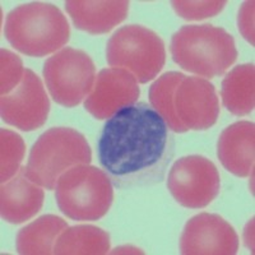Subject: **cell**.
<instances>
[{
	"label": "cell",
	"mask_w": 255,
	"mask_h": 255,
	"mask_svg": "<svg viewBox=\"0 0 255 255\" xmlns=\"http://www.w3.org/2000/svg\"><path fill=\"white\" fill-rule=\"evenodd\" d=\"M68 227L63 218L54 215L41 216L20 229L15 238V248L22 255L54 254V245L61 232Z\"/></svg>",
	"instance_id": "cell-17"
},
{
	"label": "cell",
	"mask_w": 255,
	"mask_h": 255,
	"mask_svg": "<svg viewBox=\"0 0 255 255\" xmlns=\"http://www.w3.org/2000/svg\"><path fill=\"white\" fill-rule=\"evenodd\" d=\"M170 51L181 69L206 78L225 74L238 59L234 37L213 24L183 26L172 36Z\"/></svg>",
	"instance_id": "cell-2"
},
{
	"label": "cell",
	"mask_w": 255,
	"mask_h": 255,
	"mask_svg": "<svg viewBox=\"0 0 255 255\" xmlns=\"http://www.w3.org/2000/svg\"><path fill=\"white\" fill-rule=\"evenodd\" d=\"M222 104L235 116L249 115L255 105V69L253 64L238 65L222 81Z\"/></svg>",
	"instance_id": "cell-16"
},
{
	"label": "cell",
	"mask_w": 255,
	"mask_h": 255,
	"mask_svg": "<svg viewBox=\"0 0 255 255\" xmlns=\"http://www.w3.org/2000/svg\"><path fill=\"white\" fill-rule=\"evenodd\" d=\"M139 95L138 81L129 70L106 68L96 77L92 92L84 100V109L95 119H110L118 111L135 104Z\"/></svg>",
	"instance_id": "cell-11"
},
{
	"label": "cell",
	"mask_w": 255,
	"mask_h": 255,
	"mask_svg": "<svg viewBox=\"0 0 255 255\" xmlns=\"http://www.w3.org/2000/svg\"><path fill=\"white\" fill-rule=\"evenodd\" d=\"M239 236L234 227L215 213L191 217L180 236V253L184 255H235Z\"/></svg>",
	"instance_id": "cell-10"
},
{
	"label": "cell",
	"mask_w": 255,
	"mask_h": 255,
	"mask_svg": "<svg viewBox=\"0 0 255 255\" xmlns=\"http://www.w3.org/2000/svg\"><path fill=\"white\" fill-rule=\"evenodd\" d=\"M92 151L83 134L65 127L51 128L32 145L26 175L37 185L52 190L59 177L74 166L90 165Z\"/></svg>",
	"instance_id": "cell-4"
},
{
	"label": "cell",
	"mask_w": 255,
	"mask_h": 255,
	"mask_svg": "<svg viewBox=\"0 0 255 255\" xmlns=\"http://www.w3.org/2000/svg\"><path fill=\"white\" fill-rule=\"evenodd\" d=\"M174 156V135L161 115L145 102L118 111L100 135V165L119 189L161 183Z\"/></svg>",
	"instance_id": "cell-1"
},
{
	"label": "cell",
	"mask_w": 255,
	"mask_h": 255,
	"mask_svg": "<svg viewBox=\"0 0 255 255\" xmlns=\"http://www.w3.org/2000/svg\"><path fill=\"white\" fill-rule=\"evenodd\" d=\"M255 127L252 122H236L221 133L217 156L227 171L248 177L254 168Z\"/></svg>",
	"instance_id": "cell-14"
},
{
	"label": "cell",
	"mask_w": 255,
	"mask_h": 255,
	"mask_svg": "<svg viewBox=\"0 0 255 255\" xmlns=\"http://www.w3.org/2000/svg\"><path fill=\"white\" fill-rule=\"evenodd\" d=\"M1 119L6 124L23 131H32L44 127L50 113V101L40 77L31 69L18 87L0 100Z\"/></svg>",
	"instance_id": "cell-9"
},
{
	"label": "cell",
	"mask_w": 255,
	"mask_h": 255,
	"mask_svg": "<svg viewBox=\"0 0 255 255\" xmlns=\"http://www.w3.org/2000/svg\"><path fill=\"white\" fill-rule=\"evenodd\" d=\"M106 60L113 68L127 69L138 83L153 81L162 70L166 50L162 38L139 24L119 28L106 46Z\"/></svg>",
	"instance_id": "cell-6"
},
{
	"label": "cell",
	"mask_w": 255,
	"mask_h": 255,
	"mask_svg": "<svg viewBox=\"0 0 255 255\" xmlns=\"http://www.w3.org/2000/svg\"><path fill=\"white\" fill-rule=\"evenodd\" d=\"M185 78V74L179 72H167L154 81L149 88V102L152 109L161 115L168 129L174 133H185V127L180 123L174 106L175 90Z\"/></svg>",
	"instance_id": "cell-19"
},
{
	"label": "cell",
	"mask_w": 255,
	"mask_h": 255,
	"mask_svg": "<svg viewBox=\"0 0 255 255\" xmlns=\"http://www.w3.org/2000/svg\"><path fill=\"white\" fill-rule=\"evenodd\" d=\"M227 1H183L176 0L171 5L177 15L186 20H200L220 14Z\"/></svg>",
	"instance_id": "cell-22"
},
{
	"label": "cell",
	"mask_w": 255,
	"mask_h": 255,
	"mask_svg": "<svg viewBox=\"0 0 255 255\" xmlns=\"http://www.w3.org/2000/svg\"><path fill=\"white\" fill-rule=\"evenodd\" d=\"M110 250V235L91 225L67 227L56 239L54 254L102 255Z\"/></svg>",
	"instance_id": "cell-18"
},
{
	"label": "cell",
	"mask_w": 255,
	"mask_h": 255,
	"mask_svg": "<svg viewBox=\"0 0 255 255\" xmlns=\"http://www.w3.org/2000/svg\"><path fill=\"white\" fill-rule=\"evenodd\" d=\"M239 31L252 46H254V1H245L239 10Z\"/></svg>",
	"instance_id": "cell-23"
},
{
	"label": "cell",
	"mask_w": 255,
	"mask_h": 255,
	"mask_svg": "<svg viewBox=\"0 0 255 255\" xmlns=\"http://www.w3.org/2000/svg\"><path fill=\"white\" fill-rule=\"evenodd\" d=\"M52 100L64 108H76L92 92L96 67L83 50L64 47L50 56L42 69Z\"/></svg>",
	"instance_id": "cell-7"
},
{
	"label": "cell",
	"mask_w": 255,
	"mask_h": 255,
	"mask_svg": "<svg viewBox=\"0 0 255 255\" xmlns=\"http://www.w3.org/2000/svg\"><path fill=\"white\" fill-rule=\"evenodd\" d=\"M55 198L61 213L70 220H101L113 204V183L101 168L74 166L59 177Z\"/></svg>",
	"instance_id": "cell-5"
},
{
	"label": "cell",
	"mask_w": 255,
	"mask_h": 255,
	"mask_svg": "<svg viewBox=\"0 0 255 255\" xmlns=\"http://www.w3.org/2000/svg\"><path fill=\"white\" fill-rule=\"evenodd\" d=\"M65 9L77 29L90 35H104L127 19L129 1L69 0L65 1Z\"/></svg>",
	"instance_id": "cell-15"
},
{
	"label": "cell",
	"mask_w": 255,
	"mask_h": 255,
	"mask_svg": "<svg viewBox=\"0 0 255 255\" xmlns=\"http://www.w3.org/2000/svg\"><path fill=\"white\" fill-rule=\"evenodd\" d=\"M42 186L31 181L26 167L0 188V213L5 222L19 225L35 217L44 204Z\"/></svg>",
	"instance_id": "cell-13"
},
{
	"label": "cell",
	"mask_w": 255,
	"mask_h": 255,
	"mask_svg": "<svg viewBox=\"0 0 255 255\" xmlns=\"http://www.w3.org/2000/svg\"><path fill=\"white\" fill-rule=\"evenodd\" d=\"M22 59L6 49L0 50V93L8 95L19 86L24 76Z\"/></svg>",
	"instance_id": "cell-21"
},
{
	"label": "cell",
	"mask_w": 255,
	"mask_h": 255,
	"mask_svg": "<svg viewBox=\"0 0 255 255\" xmlns=\"http://www.w3.org/2000/svg\"><path fill=\"white\" fill-rule=\"evenodd\" d=\"M175 113L188 130H207L217 123L220 101L215 86L202 77H186L174 95Z\"/></svg>",
	"instance_id": "cell-12"
},
{
	"label": "cell",
	"mask_w": 255,
	"mask_h": 255,
	"mask_svg": "<svg viewBox=\"0 0 255 255\" xmlns=\"http://www.w3.org/2000/svg\"><path fill=\"white\" fill-rule=\"evenodd\" d=\"M167 189L180 206L204 208L220 194V174L207 157L199 154L181 157L170 168Z\"/></svg>",
	"instance_id": "cell-8"
},
{
	"label": "cell",
	"mask_w": 255,
	"mask_h": 255,
	"mask_svg": "<svg viewBox=\"0 0 255 255\" xmlns=\"http://www.w3.org/2000/svg\"><path fill=\"white\" fill-rule=\"evenodd\" d=\"M4 33L17 51L42 58L68 44L70 27L58 6L35 1L22 4L9 12Z\"/></svg>",
	"instance_id": "cell-3"
},
{
	"label": "cell",
	"mask_w": 255,
	"mask_h": 255,
	"mask_svg": "<svg viewBox=\"0 0 255 255\" xmlns=\"http://www.w3.org/2000/svg\"><path fill=\"white\" fill-rule=\"evenodd\" d=\"M26 153L23 138L9 129L0 130V181L6 183L19 172Z\"/></svg>",
	"instance_id": "cell-20"
}]
</instances>
